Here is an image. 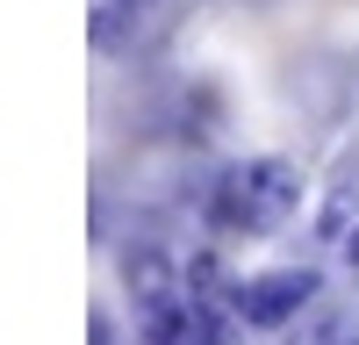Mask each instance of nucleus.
Returning a JSON list of instances; mask_svg holds the SVG:
<instances>
[{"instance_id":"obj_1","label":"nucleus","mask_w":359,"mask_h":345,"mask_svg":"<svg viewBox=\"0 0 359 345\" xmlns=\"http://www.w3.org/2000/svg\"><path fill=\"white\" fill-rule=\"evenodd\" d=\"M302 209V172L287 158H237L216 187H208V223L230 238H266Z\"/></svg>"},{"instance_id":"obj_2","label":"nucleus","mask_w":359,"mask_h":345,"mask_svg":"<svg viewBox=\"0 0 359 345\" xmlns=\"http://www.w3.org/2000/svg\"><path fill=\"white\" fill-rule=\"evenodd\" d=\"M316 302V273L309 266H273V273H252L230 288V316L252 331H280L287 316H302Z\"/></svg>"},{"instance_id":"obj_3","label":"nucleus","mask_w":359,"mask_h":345,"mask_svg":"<svg viewBox=\"0 0 359 345\" xmlns=\"http://www.w3.org/2000/svg\"><path fill=\"white\" fill-rule=\"evenodd\" d=\"M144 338L151 345H230V324H223V309L201 295V288H165V295L144 302Z\"/></svg>"},{"instance_id":"obj_4","label":"nucleus","mask_w":359,"mask_h":345,"mask_svg":"<svg viewBox=\"0 0 359 345\" xmlns=\"http://www.w3.org/2000/svg\"><path fill=\"white\" fill-rule=\"evenodd\" d=\"M309 345H359V309H331V316L316 324Z\"/></svg>"},{"instance_id":"obj_5","label":"nucleus","mask_w":359,"mask_h":345,"mask_svg":"<svg viewBox=\"0 0 359 345\" xmlns=\"http://www.w3.org/2000/svg\"><path fill=\"white\" fill-rule=\"evenodd\" d=\"M123 8H130V15H144V8H151V0H101L94 15H123Z\"/></svg>"},{"instance_id":"obj_6","label":"nucleus","mask_w":359,"mask_h":345,"mask_svg":"<svg viewBox=\"0 0 359 345\" xmlns=\"http://www.w3.org/2000/svg\"><path fill=\"white\" fill-rule=\"evenodd\" d=\"M345 259H352V266H359V230H352V238H345Z\"/></svg>"}]
</instances>
